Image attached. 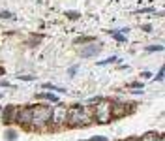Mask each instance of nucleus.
<instances>
[{"label":"nucleus","instance_id":"7ed1b4c3","mask_svg":"<svg viewBox=\"0 0 165 141\" xmlns=\"http://www.w3.org/2000/svg\"><path fill=\"white\" fill-rule=\"evenodd\" d=\"M92 117H94L98 122L107 124V122L111 121V102H109V100H100V102L94 106Z\"/></svg>","mask_w":165,"mask_h":141},{"label":"nucleus","instance_id":"9d476101","mask_svg":"<svg viewBox=\"0 0 165 141\" xmlns=\"http://www.w3.org/2000/svg\"><path fill=\"white\" fill-rule=\"evenodd\" d=\"M139 141H163V138L160 134H156V132H148V134H145Z\"/></svg>","mask_w":165,"mask_h":141},{"label":"nucleus","instance_id":"6ab92c4d","mask_svg":"<svg viewBox=\"0 0 165 141\" xmlns=\"http://www.w3.org/2000/svg\"><path fill=\"white\" fill-rule=\"evenodd\" d=\"M0 17H4V19H6V17H8V19H11V17H13V13H9V11H2V13H0Z\"/></svg>","mask_w":165,"mask_h":141},{"label":"nucleus","instance_id":"ddd939ff","mask_svg":"<svg viewBox=\"0 0 165 141\" xmlns=\"http://www.w3.org/2000/svg\"><path fill=\"white\" fill-rule=\"evenodd\" d=\"M116 60H118V57H109V58H105V60H100L98 66H107V64H113V62H116Z\"/></svg>","mask_w":165,"mask_h":141},{"label":"nucleus","instance_id":"2eb2a0df","mask_svg":"<svg viewBox=\"0 0 165 141\" xmlns=\"http://www.w3.org/2000/svg\"><path fill=\"white\" fill-rule=\"evenodd\" d=\"M148 53H154V51H163V45H148L147 47Z\"/></svg>","mask_w":165,"mask_h":141},{"label":"nucleus","instance_id":"1a4fd4ad","mask_svg":"<svg viewBox=\"0 0 165 141\" xmlns=\"http://www.w3.org/2000/svg\"><path fill=\"white\" fill-rule=\"evenodd\" d=\"M15 111H17V107H6L4 109V122L6 124H9V122L15 121Z\"/></svg>","mask_w":165,"mask_h":141},{"label":"nucleus","instance_id":"6e6552de","mask_svg":"<svg viewBox=\"0 0 165 141\" xmlns=\"http://www.w3.org/2000/svg\"><path fill=\"white\" fill-rule=\"evenodd\" d=\"M38 100H45V102H53V104H60V98L54 92H39Z\"/></svg>","mask_w":165,"mask_h":141},{"label":"nucleus","instance_id":"393cba45","mask_svg":"<svg viewBox=\"0 0 165 141\" xmlns=\"http://www.w3.org/2000/svg\"><path fill=\"white\" fill-rule=\"evenodd\" d=\"M143 30H145V32H150L152 28H150V24H145V26H143Z\"/></svg>","mask_w":165,"mask_h":141},{"label":"nucleus","instance_id":"0eeeda50","mask_svg":"<svg viewBox=\"0 0 165 141\" xmlns=\"http://www.w3.org/2000/svg\"><path fill=\"white\" fill-rule=\"evenodd\" d=\"M100 51H101V45L100 43H92V45H88V47L83 49V58H90V57L98 55Z\"/></svg>","mask_w":165,"mask_h":141},{"label":"nucleus","instance_id":"dca6fc26","mask_svg":"<svg viewBox=\"0 0 165 141\" xmlns=\"http://www.w3.org/2000/svg\"><path fill=\"white\" fill-rule=\"evenodd\" d=\"M83 41H94V38L92 36H85V38H77L75 40V43H83Z\"/></svg>","mask_w":165,"mask_h":141},{"label":"nucleus","instance_id":"a878e982","mask_svg":"<svg viewBox=\"0 0 165 141\" xmlns=\"http://www.w3.org/2000/svg\"><path fill=\"white\" fill-rule=\"evenodd\" d=\"M128 141H139V139H135V138H130V139H128Z\"/></svg>","mask_w":165,"mask_h":141},{"label":"nucleus","instance_id":"f8f14e48","mask_svg":"<svg viewBox=\"0 0 165 141\" xmlns=\"http://www.w3.org/2000/svg\"><path fill=\"white\" fill-rule=\"evenodd\" d=\"M43 89H47V90H51V92H66V89H60V87L51 85V83H45V85H43Z\"/></svg>","mask_w":165,"mask_h":141},{"label":"nucleus","instance_id":"bb28decb","mask_svg":"<svg viewBox=\"0 0 165 141\" xmlns=\"http://www.w3.org/2000/svg\"><path fill=\"white\" fill-rule=\"evenodd\" d=\"M2 73H4V70H2V68H0V75H2Z\"/></svg>","mask_w":165,"mask_h":141},{"label":"nucleus","instance_id":"f3484780","mask_svg":"<svg viewBox=\"0 0 165 141\" xmlns=\"http://www.w3.org/2000/svg\"><path fill=\"white\" fill-rule=\"evenodd\" d=\"M68 17L70 19H79V13L77 11H68Z\"/></svg>","mask_w":165,"mask_h":141},{"label":"nucleus","instance_id":"f03ea898","mask_svg":"<svg viewBox=\"0 0 165 141\" xmlns=\"http://www.w3.org/2000/svg\"><path fill=\"white\" fill-rule=\"evenodd\" d=\"M30 115H32L30 128H34V130H43L51 122V107H47V106H34V107H30Z\"/></svg>","mask_w":165,"mask_h":141},{"label":"nucleus","instance_id":"a211bd4d","mask_svg":"<svg viewBox=\"0 0 165 141\" xmlns=\"http://www.w3.org/2000/svg\"><path fill=\"white\" fill-rule=\"evenodd\" d=\"M88 141H107V139H105L103 136H94V138H90Z\"/></svg>","mask_w":165,"mask_h":141},{"label":"nucleus","instance_id":"9b49d317","mask_svg":"<svg viewBox=\"0 0 165 141\" xmlns=\"http://www.w3.org/2000/svg\"><path fill=\"white\" fill-rule=\"evenodd\" d=\"M4 139H6V141H17V132H15V130H11V128H8V130H6V134H4Z\"/></svg>","mask_w":165,"mask_h":141},{"label":"nucleus","instance_id":"f257e3e1","mask_svg":"<svg viewBox=\"0 0 165 141\" xmlns=\"http://www.w3.org/2000/svg\"><path fill=\"white\" fill-rule=\"evenodd\" d=\"M68 126L71 128H83L88 126L92 122V111L88 107H81V106H73L68 107V119H66Z\"/></svg>","mask_w":165,"mask_h":141},{"label":"nucleus","instance_id":"5701e85b","mask_svg":"<svg viewBox=\"0 0 165 141\" xmlns=\"http://www.w3.org/2000/svg\"><path fill=\"white\" fill-rule=\"evenodd\" d=\"M130 87H131V89H143V85H141V83H131Z\"/></svg>","mask_w":165,"mask_h":141},{"label":"nucleus","instance_id":"423d86ee","mask_svg":"<svg viewBox=\"0 0 165 141\" xmlns=\"http://www.w3.org/2000/svg\"><path fill=\"white\" fill-rule=\"evenodd\" d=\"M15 121H17L21 126H30V121H32L30 107H17V111H15Z\"/></svg>","mask_w":165,"mask_h":141},{"label":"nucleus","instance_id":"cd10ccee","mask_svg":"<svg viewBox=\"0 0 165 141\" xmlns=\"http://www.w3.org/2000/svg\"><path fill=\"white\" fill-rule=\"evenodd\" d=\"M0 98H2V94H0Z\"/></svg>","mask_w":165,"mask_h":141},{"label":"nucleus","instance_id":"412c9836","mask_svg":"<svg viewBox=\"0 0 165 141\" xmlns=\"http://www.w3.org/2000/svg\"><path fill=\"white\" fill-rule=\"evenodd\" d=\"M19 79H23V81H32L34 75H19Z\"/></svg>","mask_w":165,"mask_h":141},{"label":"nucleus","instance_id":"4468645a","mask_svg":"<svg viewBox=\"0 0 165 141\" xmlns=\"http://www.w3.org/2000/svg\"><path fill=\"white\" fill-rule=\"evenodd\" d=\"M111 34H113V38H115V40H118L120 43H124V41H126L124 34H120V32H115V30H111Z\"/></svg>","mask_w":165,"mask_h":141},{"label":"nucleus","instance_id":"b1692460","mask_svg":"<svg viewBox=\"0 0 165 141\" xmlns=\"http://www.w3.org/2000/svg\"><path fill=\"white\" fill-rule=\"evenodd\" d=\"M0 85H2V87H11V85H9V83H8L6 79H2V81H0Z\"/></svg>","mask_w":165,"mask_h":141},{"label":"nucleus","instance_id":"aec40b11","mask_svg":"<svg viewBox=\"0 0 165 141\" xmlns=\"http://www.w3.org/2000/svg\"><path fill=\"white\" fill-rule=\"evenodd\" d=\"M154 79H156V81H163V68L160 70V73H158V75H156Z\"/></svg>","mask_w":165,"mask_h":141},{"label":"nucleus","instance_id":"4be33fe9","mask_svg":"<svg viewBox=\"0 0 165 141\" xmlns=\"http://www.w3.org/2000/svg\"><path fill=\"white\" fill-rule=\"evenodd\" d=\"M75 72H77V66H71V68L68 70V73H70V75H75Z\"/></svg>","mask_w":165,"mask_h":141},{"label":"nucleus","instance_id":"20e7f679","mask_svg":"<svg viewBox=\"0 0 165 141\" xmlns=\"http://www.w3.org/2000/svg\"><path fill=\"white\" fill-rule=\"evenodd\" d=\"M66 119H68V107L62 106V104H56V106L51 109V122H53V126H54V128L62 126V124L66 122Z\"/></svg>","mask_w":165,"mask_h":141},{"label":"nucleus","instance_id":"39448f33","mask_svg":"<svg viewBox=\"0 0 165 141\" xmlns=\"http://www.w3.org/2000/svg\"><path fill=\"white\" fill-rule=\"evenodd\" d=\"M130 111H131V106H128V104H124V102L111 104V119H122V117H126Z\"/></svg>","mask_w":165,"mask_h":141}]
</instances>
